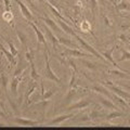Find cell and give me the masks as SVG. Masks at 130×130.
Masks as SVG:
<instances>
[{"instance_id": "obj_43", "label": "cell", "mask_w": 130, "mask_h": 130, "mask_svg": "<svg viewBox=\"0 0 130 130\" xmlns=\"http://www.w3.org/2000/svg\"><path fill=\"white\" fill-rule=\"evenodd\" d=\"M39 1H43V0H39Z\"/></svg>"}, {"instance_id": "obj_41", "label": "cell", "mask_w": 130, "mask_h": 130, "mask_svg": "<svg viewBox=\"0 0 130 130\" xmlns=\"http://www.w3.org/2000/svg\"><path fill=\"white\" fill-rule=\"evenodd\" d=\"M0 108H1V109H5V105H3V103H2L1 100H0Z\"/></svg>"}, {"instance_id": "obj_1", "label": "cell", "mask_w": 130, "mask_h": 130, "mask_svg": "<svg viewBox=\"0 0 130 130\" xmlns=\"http://www.w3.org/2000/svg\"><path fill=\"white\" fill-rule=\"evenodd\" d=\"M74 37L77 39V41L79 42V44H80V46H81V47H83V48L85 49V50H87V51H89V52H90V53H91V55L95 56V58H98V59H101L102 61H104L105 63H108V61H107L106 59H105L103 55H101V53H100V52H98V51L95 50V49H94V48H93V47L91 46V44H89L87 41H85V40H84L83 38H81L80 36H78L77 34H75V36H74Z\"/></svg>"}, {"instance_id": "obj_21", "label": "cell", "mask_w": 130, "mask_h": 130, "mask_svg": "<svg viewBox=\"0 0 130 130\" xmlns=\"http://www.w3.org/2000/svg\"><path fill=\"white\" fill-rule=\"evenodd\" d=\"M116 7V9L118 12H121V11H125V10H128L130 6H129V3L128 2H126L125 0H121V1L119 3H117V5L115 6Z\"/></svg>"}, {"instance_id": "obj_38", "label": "cell", "mask_w": 130, "mask_h": 130, "mask_svg": "<svg viewBox=\"0 0 130 130\" xmlns=\"http://www.w3.org/2000/svg\"><path fill=\"white\" fill-rule=\"evenodd\" d=\"M119 38H120L121 41H124V42H125V41H127V38L125 37V35H120V36H119Z\"/></svg>"}, {"instance_id": "obj_5", "label": "cell", "mask_w": 130, "mask_h": 130, "mask_svg": "<svg viewBox=\"0 0 130 130\" xmlns=\"http://www.w3.org/2000/svg\"><path fill=\"white\" fill-rule=\"evenodd\" d=\"M25 56H26V59L27 61L30 63V78L32 80H35V81H37L40 77L38 75V73L37 71H36V67H35V64H34V61H32V56L31 54L29 53V51L26 49V53H25Z\"/></svg>"}, {"instance_id": "obj_26", "label": "cell", "mask_w": 130, "mask_h": 130, "mask_svg": "<svg viewBox=\"0 0 130 130\" xmlns=\"http://www.w3.org/2000/svg\"><path fill=\"white\" fill-rule=\"evenodd\" d=\"M125 60H130V51L121 49V58L118 59V62H123Z\"/></svg>"}, {"instance_id": "obj_12", "label": "cell", "mask_w": 130, "mask_h": 130, "mask_svg": "<svg viewBox=\"0 0 130 130\" xmlns=\"http://www.w3.org/2000/svg\"><path fill=\"white\" fill-rule=\"evenodd\" d=\"M115 48H116V47H113V48L109 49V50L103 52V56H104V58L108 61V63H111V64L113 65V66L117 67V70L123 71V70H121V68L119 67V65H117V63H116L115 61H114V59H113V52H114V50H115Z\"/></svg>"}, {"instance_id": "obj_11", "label": "cell", "mask_w": 130, "mask_h": 130, "mask_svg": "<svg viewBox=\"0 0 130 130\" xmlns=\"http://www.w3.org/2000/svg\"><path fill=\"white\" fill-rule=\"evenodd\" d=\"M99 102L103 105V106L105 108H111V109H118V107H117V105L114 104V102L111 100V99H108V98L106 96H103V95H100L99 98Z\"/></svg>"}, {"instance_id": "obj_20", "label": "cell", "mask_w": 130, "mask_h": 130, "mask_svg": "<svg viewBox=\"0 0 130 130\" xmlns=\"http://www.w3.org/2000/svg\"><path fill=\"white\" fill-rule=\"evenodd\" d=\"M0 50L2 51V53L6 55V58H7V60L9 61V62L11 63V64H13L14 63V56L12 55V53L10 51H8V50H6L5 48H3V46H2V43H1V40H0Z\"/></svg>"}, {"instance_id": "obj_13", "label": "cell", "mask_w": 130, "mask_h": 130, "mask_svg": "<svg viewBox=\"0 0 130 130\" xmlns=\"http://www.w3.org/2000/svg\"><path fill=\"white\" fill-rule=\"evenodd\" d=\"M38 88V85H37V83H36L35 80H32L31 83L29 84V86H28V89H27V91H26V93H25V102H26V104L28 105V104H30V100H29V98H30V95L34 93V91H36V89Z\"/></svg>"}, {"instance_id": "obj_15", "label": "cell", "mask_w": 130, "mask_h": 130, "mask_svg": "<svg viewBox=\"0 0 130 130\" xmlns=\"http://www.w3.org/2000/svg\"><path fill=\"white\" fill-rule=\"evenodd\" d=\"M44 28H46V32H47V36H48V38L50 39V41L52 43V46H53L54 49H56V47H59L60 46V41H59V38H56L55 36L53 35V32H52V29L51 28H48L44 26Z\"/></svg>"}, {"instance_id": "obj_4", "label": "cell", "mask_w": 130, "mask_h": 130, "mask_svg": "<svg viewBox=\"0 0 130 130\" xmlns=\"http://www.w3.org/2000/svg\"><path fill=\"white\" fill-rule=\"evenodd\" d=\"M62 55L64 56H70V58H86V56H88L87 53H85V52L83 51H79L78 49H65V51L62 53Z\"/></svg>"}, {"instance_id": "obj_44", "label": "cell", "mask_w": 130, "mask_h": 130, "mask_svg": "<svg viewBox=\"0 0 130 130\" xmlns=\"http://www.w3.org/2000/svg\"><path fill=\"white\" fill-rule=\"evenodd\" d=\"M129 50H130V46H129Z\"/></svg>"}, {"instance_id": "obj_34", "label": "cell", "mask_w": 130, "mask_h": 130, "mask_svg": "<svg viewBox=\"0 0 130 130\" xmlns=\"http://www.w3.org/2000/svg\"><path fill=\"white\" fill-rule=\"evenodd\" d=\"M90 29H91V26H90V24H89V22H87V21L83 22V24H81V30L89 31Z\"/></svg>"}, {"instance_id": "obj_2", "label": "cell", "mask_w": 130, "mask_h": 130, "mask_svg": "<svg viewBox=\"0 0 130 130\" xmlns=\"http://www.w3.org/2000/svg\"><path fill=\"white\" fill-rule=\"evenodd\" d=\"M44 65H46V73H44L46 78L48 80L54 81V83H56V84H61V79L56 76V74L52 71V68L50 66V62H49V59H48V55H47L46 51H44Z\"/></svg>"}, {"instance_id": "obj_30", "label": "cell", "mask_w": 130, "mask_h": 130, "mask_svg": "<svg viewBox=\"0 0 130 130\" xmlns=\"http://www.w3.org/2000/svg\"><path fill=\"white\" fill-rule=\"evenodd\" d=\"M48 7H49V8H50V9H51V11H52V12H53V14H54L55 16H58V18H59V19H61V20H63V21H64V18H63V16H62V15H61V13H60V11H59L58 9H55V8H54L53 6H52V5H51V3H48Z\"/></svg>"}, {"instance_id": "obj_28", "label": "cell", "mask_w": 130, "mask_h": 130, "mask_svg": "<svg viewBox=\"0 0 130 130\" xmlns=\"http://www.w3.org/2000/svg\"><path fill=\"white\" fill-rule=\"evenodd\" d=\"M59 41L61 44H64L66 48H70V47H73L74 46V43H73V41L71 39H65V38H62V37H60L59 38Z\"/></svg>"}, {"instance_id": "obj_32", "label": "cell", "mask_w": 130, "mask_h": 130, "mask_svg": "<svg viewBox=\"0 0 130 130\" xmlns=\"http://www.w3.org/2000/svg\"><path fill=\"white\" fill-rule=\"evenodd\" d=\"M76 72H77V68H73V73H72V78L70 81V89H72L74 87V84H75V80H76Z\"/></svg>"}, {"instance_id": "obj_6", "label": "cell", "mask_w": 130, "mask_h": 130, "mask_svg": "<svg viewBox=\"0 0 130 130\" xmlns=\"http://www.w3.org/2000/svg\"><path fill=\"white\" fill-rule=\"evenodd\" d=\"M13 123L16 124V125L27 127V126H36V125H39L40 121H39V120L27 119V118H22V117H15V118L13 119Z\"/></svg>"}, {"instance_id": "obj_31", "label": "cell", "mask_w": 130, "mask_h": 130, "mask_svg": "<svg viewBox=\"0 0 130 130\" xmlns=\"http://www.w3.org/2000/svg\"><path fill=\"white\" fill-rule=\"evenodd\" d=\"M8 44H9L10 52L12 53V55H13V56H16V55H18V54H19V51H18V49L15 48V46H14V44L12 43L11 41H9V42H8Z\"/></svg>"}, {"instance_id": "obj_18", "label": "cell", "mask_w": 130, "mask_h": 130, "mask_svg": "<svg viewBox=\"0 0 130 130\" xmlns=\"http://www.w3.org/2000/svg\"><path fill=\"white\" fill-rule=\"evenodd\" d=\"M41 20H42V21H43L44 23L47 24V25H48L49 27L51 28L52 30H54V31L62 30V29H61V28H60V26H58V25H56V23L53 21V20H51L50 18H47V16H46V18H42Z\"/></svg>"}, {"instance_id": "obj_40", "label": "cell", "mask_w": 130, "mask_h": 130, "mask_svg": "<svg viewBox=\"0 0 130 130\" xmlns=\"http://www.w3.org/2000/svg\"><path fill=\"white\" fill-rule=\"evenodd\" d=\"M98 3L101 6H104L105 5V0H98Z\"/></svg>"}, {"instance_id": "obj_27", "label": "cell", "mask_w": 130, "mask_h": 130, "mask_svg": "<svg viewBox=\"0 0 130 130\" xmlns=\"http://www.w3.org/2000/svg\"><path fill=\"white\" fill-rule=\"evenodd\" d=\"M81 62H83V64H84V65H86V66L89 68V70H91V71H95L96 68H98V64L93 63V62H90V61L84 60V61H81Z\"/></svg>"}, {"instance_id": "obj_33", "label": "cell", "mask_w": 130, "mask_h": 130, "mask_svg": "<svg viewBox=\"0 0 130 130\" xmlns=\"http://www.w3.org/2000/svg\"><path fill=\"white\" fill-rule=\"evenodd\" d=\"M90 7H91V11H92L93 18H94L95 10H96V7H98V0H90Z\"/></svg>"}, {"instance_id": "obj_8", "label": "cell", "mask_w": 130, "mask_h": 130, "mask_svg": "<svg viewBox=\"0 0 130 130\" xmlns=\"http://www.w3.org/2000/svg\"><path fill=\"white\" fill-rule=\"evenodd\" d=\"M15 2L18 3V6H19V8L21 9V12H22V14H23V16L25 18L28 22H30L31 20H32V14H31V12H30V10L28 9V8L26 7V5L24 3L23 1H21V0H15Z\"/></svg>"}, {"instance_id": "obj_37", "label": "cell", "mask_w": 130, "mask_h": 130, "mask_svg": "<svg viewBox=\"0 0 130 130\" xmlns=\"http://www.w3.org/2000/svg\"><path fill=\"white\" fill-rule=\"evenodd\" d=\"M0 117H3V118H6V117H7V115L5 114V112H3L1 108H0Z\"/></svg>"}, {"instance_id": "obj_24", "label": "cell", "mask_w": 130, "mask_h": 130, "mask_svg": "<svg viewBox=\"0 0 130 130\" xmlns=\"http://www.w3.org/2000/svg\"><path fill=\"white\" fill-rule=\"evenodd\" d=\"M109 73H111L112 75H115V76L121 77V78H129V79H130V76L126 75L124 71H120V70H118V71H116V70H113V71H109Z\"/></svg>"}, {"instance_id": "obj_7", "label": "cell", "mask_w": 130, "mask_h": 130, "mask_svg": "<svg viewBox=\"0 0 130 130\" xmlns=\"http://www.w3.org/2000/svg\"><path fill=\"white\" fill-rule=\"evenodd\" d=\"M111 100L114 102V104L117 105V107H118V108H121V109L128 108V104H127V102H126V100L123 99L121 96L117 95L116 93L112 92V94H111Z\"/></svg>"}, {"instance_id": "obj_29", "label": "cell", "mask_w": 130, "mask_h": 130, "mask_svg": "<svg viewBox=\"0 0 130 130\" xmlns=\"http://www.w3.org/2000/svg\"><path fill=\"white\" fill-rule=\"evenodd\" d=\"M0 84H1V86L3 87V89H5V91H7L8 78H7V76L3 74V73H1V74H0Z\"/></svg>"}, {"instance_id": "obj_42", "label": "cell", "mask_w": 130, "mask_h": 130, "mask_svg": "<svg viewBox=\"0 0 130 130\" xmlns=\"http://www.w3.org/2000/svg\"><path fill=\"white\" fill-rule=\"evenodd\" d=\"M25 1H26V2H28V3H29V5H31V6H32V2H31V0H25Z\"/></svg>"}, {"instance_id": "obj_9", "label": "cell", "mask_w": 130, "mask_h": 130, "mask_svg": "<svg viewBox=\"0 0 130 130\" xmlns=\"http://www.w3.org/2000/svg\"><path fill=\"white\" fill-rule=\"evenodd\" d=\"M89 105H91V101L90 100H79L78 102L73 103L72 105L67 107L68 111H73V109H84L87 108Z\"/></svg>"}, {"instance_id": "obj_3", "label": "cell", "mask_w": 130, "mask_h": 130, "mask_svg": "<svg viewBox=\"0 0 130 130\" xmlns=\"http://www.w3.org/2000/svg\"><path fill=\"white\" fill-rule=\"evenodd\" d=\"M107 88H108V90H109V91H112V92H114V93H116L117 95L121 96L123 99H125V100H129V101H130V93L127 92V91H124L123 89H120L119 87L114 86V85H112L111 81H108Z\"/></svg>"}, {"instance_id": "obj_46", "label": "cell", "mask_w": 130, "mask_h": 130, "mask_svg": "<svg viewBox=\"0 0 130 130\" xmlns=\"http://www.w3.org/2000/svg\"><path fill=\"white\" fill-rule=\"evenodd\" d=\"M80 1H84V0H80Z\"/></svg>"}, {"instance_id": "obj_22", "label": "cell", "mask_w": 130, "mask_h": 130, "mask_svg": "<svg viewBox=\"0 0 130 130\" xmlns=\"http://www.w3.org/2000/svg\"><path fill=\"white\" fill-rule=\"evenodd\" d=\"M22 60L20 59L19 60V63H18V65H16V70L14 71V75L13 76H21V74L24 72V70L26 68V66H22Z\"/></svg>"}, {"instance_id": "obj_35", "label": "cell", "mask_w": 130, "mask_h": 130, "mask_svg": "<svg viewBox=\"0 0 130 130\" xmlns=\"http://www.w3.org/2000/svg\"><path fill=\"white\" fill-rule=\"evenodd\" d=\"M18 37H19V39H20V41H21L24 46L26 47V41H25V37H24V35L23 34H21V31H18Z\"/></svg>"}, {"instance_id": "obj_14", "label": "cell", "mask_w": 130, "mask_h": 130, "mask_svg": "<svg viewBox=\"0 0 130 130\" xmlns=\"http://www.w3.org/2000/svg\"><path fill=\"white\" fill-rule=\"evenodd\" d=\"M72 117H74V114H73V113L58 116V117H55V118H53V119L50 121V125H60V124H62L63 121H65V120H67V119L72 118Z\"/></svg>"}, {"instance_id": "obj_19", "label": "cell", "mask_w": 130, "mask_h": 130, "mask_svg": "<svg viewBox=\"0 0 130 130\" xmlns=\"http://www.w3.org/2000/svg\"><path fill=\"white\" fill-rule=\"evenodd\" d=\"M123 116H125V114H124V113L119 112L118 109H113V112H112V113H109L108 115H107L106 120H107V121H111V120H113V119L119 118V117H123Z\"/></svg>"}, {"instance_id": "obj_17", "label": "cell", "mask_w": 130, "mask_h": 130, "mask_svg": "<svg viewBox=\"0 0 130 130\" xmlns=\"http://www.w3.org/2000/svg\"><path fill=\"white\" fill-rule=\"evenodd\" d=\"M20 81H21V76H13V78L11 80V92L13 95L18 94V87Z\"/></svg>"}, {"instance_id": "obj_39", "label": "cell", "mask_w": 130, "mask_h": 130, "mask_svg": "<svg viewBox=\"0 0 130 130\" xmlns=\"http://www.w3.org/2000/svg\"><path fill=\"white\" fill-rule=\"evenodd\" d=\"M104 22H105V24H106V25L111 26V23H109V21L107 20V18H106V16H104Z\"/></svg>"}, {"instance_id": "obj_23", "label": "cell", "mask_w": 130, "mask_h": 130, "mask_svg": "<svg viewBox=\"0 0 130 130\" xmlns=\"http://www.w3.org/2000/svg\"><path fill=\"white\" fill-rule=\"evenodd\" d=\"M55 91H56V89H55V88L51 89V90H48V91H44L42 94H41V100H42V101H47V100H49V99H50V98L55 93Z\"/></svg>"}, {"instance_id": "obj_25", "label": "cell", "mask_w": 130, "mask_h": 130, "mask_svg": "<svg viewBox=\"0 0 130 130\" xmlns=\"http://www.w3.org/2000/svg\"><path fill=\"white\" fill-rule=\"evenodd\" d=\"M13 14H12V12L11 11H5V13H3V20H5L6 22L8 23H12L13 22Z\"/></svg>"}, {"instance_id": "obj_36", "label": "cell", "mask_w": 130, "mask_h": 130, "mask_svg": "<svg viewBox=\"0 0 130 130\" xmlns=\"http://www.w3.org/2000/svg\"><path fill=\"white\" fill-rule=\"evenodd\" d=\"M3 2H5V8H6V11H11L10 0H3Z\"/></svg>"}, {"instance_id": "obj_16", "label": "cell", "mask_w": 130, "mask_h": 130, "mask_svg": "<svg viewBox=\"0 0 130 130\" xmlns=\"http://www.w3.org/2000/svg\"><path fill=\"white\" fill-rule=\"evenodd\" d=\"M56 22H58V24H59L60 28H61V29H62L63 31H65V32H66V34H68V35H71V36H73V37H74L76 32H75L74 30H73L72 28H71L70 26H68L66 23H64V21H63V20L59 19V20H58V21H56Z\"/></svg>"}, {"instance_id": "obj_45", "label": "cell", "mask_w": 130, "mask_h": 130, "mask_svg": "<svg viewBox=\"0 0 130 130\" xmlns=\"http://www.w3.org/2000/svg\"><path fill=\"white\" fill-rule=\"evenodd\" d=\"M1 1H2V0H0V2H1Z\"/></svg>"}, {"instance_id": "obj_10", "label": "cell", "mask_w": 130, "mask_h": 130, "mask_svg": "<svg viewBox=\"0 0 130 130\" xmlns=\"http://www.w3.org/2000/svg\"><path fill=\"white\" fill-rule=\"evenodd\" d=\"M28 24L31 26V28L34 29L35 31V34L36 36H37V40H38V43H43L44 44V47H47V41H46V38H44V36L41 31H40V29L37 27V25H36L35 23H32L31 21L30 22H28Z\"/></svg>"}]
</instances>
